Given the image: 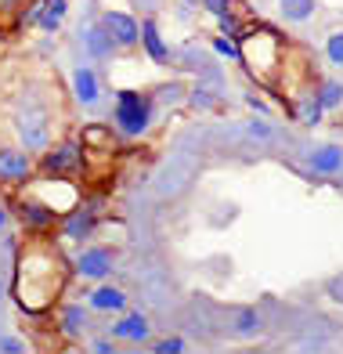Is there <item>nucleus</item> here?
I'll use <instances>...</instances> for the list:
<instances>
[{
  "instance_id": "1",
  "label": "nucleus",
  "mask_w": 343,
  "mask_h": 354,
  "mask_svg": "<svg viewBox=\"0 0 343 354\" xmlns=\"http://www.w3.org/2000/svg\"><path fill=\"white\" fill-rule=\"evenodd\" d=\"M65 286V264L51 246H29L19 261V300L29 311H44Z\"/></svg>"
},
{
  "instance_id": "2",
  "label": "nucleus",
  "mask_w": 343,
  "mask_h": 354,
  "mask_svg": "<svg viewBox=\"0 0 343 354\" xmlns=\"http://www.w3.org/2000/svg\"><path fill=\"white\" fill-rule=\"evenodd\" d=\"M116 123H120V131L130 134V138L145 134L149 123H152V102L141 98L138 91H123L120 102H116Z\"/></svg>"
},
{
  "instance_id": "3",
  "label": "nucleus",
  "mask_w": 343,
  "mask_h": 354,
  "mask_svg": "<svg viewBox=\"0 0 343 354\" xmlns=\"http://www.w3.org/2000/svg\"><path fill=\"white\" fill-rule=\"evenodd\" d=\"M102 26L109 29V37L116 40L120 47H130V44H138V37H141V26L130 19L127 11H105L102 15Z\"/></svg>"
},
{
  "instance_id": "4",
  "label": "nucleus",
  "mask_w": 343,
  "mask_h": 354,
  "mask_svg": "<svg viewBox=\"0 0 343 354\" xmlns=\"http://www.w3.org/2000/svg\"><path fill=\"white\" fill-rule=\"evenodd\" d=\"M19 131H22L29 149H44V145L51 141V138H47V116L40 109H22L19 112Z\"/></svg>"
},
{
  "instance_id": "5",
  "label": "nucleus",
  "mask_w": 343,
  "mask_h": 354,
  "mask_svg": "<svg viewBox=\"0 0 343 354\" xmlns=\"http://www.w3.org/2000/svg\"><path fill=\"white\" fill-rule=\"evenodd\" d=\"M76 167H80V145H76V141L58 145V149L47 152V159H44L47 177H62V174H69V170H76Z\"/></svg>"
},
{
  "instance_id": "6",
  "label": "nucleus",
  "mask_w": 343,
  "mask_h": 354,
  "mask_svg": "<svg viewBox=\"0 0 343 354\" xmlns=\"http://www.w3.org/2000/svg\"><path fill=\"white\" fill-rule=\"evenodd\" d=\"M76 268H80L84 279H105L112 271V253L109 250H84L80 261H76Z\"/></svg>"
},
{
  "instance_id": "7",
  "label": "nucleus",
  "mask_w": 343,
  "mask_h": 354,
  "mask_svg": "<svg viewBox=\"0 0 343 354\" xmlns=\"http://www.w3.org/2000/svg\"><path fill=\"white\" fill-rule=\"evenodd\" d=\"M311 170L329 177V174H340L343 170V149L340 145H322V149H315L311 156Z\"/></svg>"
},
{
  "instance_id": "8",
  "label": "nucleus",
  "mask_w": 343,
  "mask_h": 354,
  "mask_svg": "<svg viewBox=\"0 0 343 354\" xmlns=\"http://www.w3.org/2000/svg\"><path fill=\"white\" fill-rule=\"evenodd\" d=\"M29 177V159L15 149H0V181H26Z\"/></svg>"
},
{
  "instance_id": "9",
  "label": "nucleus",
  "mask_w": 343,
  "mask_h": 354,
  "mask_svg": "<svg viewBox=\"0 0 343 354\" xmlns=\"http://www.w3.org/2000/svg\"><path fill=\"white\" fill-rule=\"evenodd\" d=\"M112 336H120V340H138V344L149 340V318L145 315H127L112 326Z\"/></svg>"
},
{
  "instance_id": "10",
  "label": "nucleus",
  "mask_w": 343,
  "mask_h": 354,
  "mask_svg": "<svg viewBox=\"0 0 343 354\" xmlns=\"http://www.w3.org/2000/svg\"><path fill=\"white\" fill-rule=\"evenodd\" d=\"M91 308H98V311H123L127 297H123V289H116V286H98L91 293Z\"/></svg>"
},
{
  "instance_id": "11",
  "label": "nucleus",
  "mask_w": 343,
  "mask_h": 354,
  "mask_svg": "<svg viewBox=\"0 0 343 354\" xmlns=\"http://www.w3.org/2000/svg\"><path fill=\"white\" fill-rule=\"evenodd\" d=\"M141 44H145V51L152 55V62H159V66L170 58V51H167V44H163L156 22H141Z\"/></svg>"
},
{
  "instance_id": "12",
  "label": "nucleus",
  "mask_w": 343,
  "mask_h": 354,
  "mask_svg": "<svg viewBox=\"0 0 343 354\" xmlns=\"http://www.w3.org/2000/svg\"><path fill=\"white\" fill-rule=\"evenodd\" d=\"M84 44L91 47V55H94V58H109V55H112V47H116V40L109 37V29H105V26H91L87 33H84Z\"/></svg>"
},
{
  "instance_id": "13",
  "label": "nucleus",
  "mask_w": 343,
  "mask_h": 354,
  "mask_svg": "<svg viewBox=\"0 0 343 354\" xmlns=\"http://www.w3.org/2000/svg\"><path fill=\"white\" fill-rule=\"evenodd\" d=\"M73 91H76V98L84 105H94L98 102V76L91 69H76L73 73Z\"/></svg>"
},
{
  "instance_id": "14",
  "label": "nucleus",
  "mask_w": 343,
  "mask_h": 354,
  "mask_svg": "<svg viewBox=\"0 0 343 354\" xmlns=\"http://www.w3.org/2000/svg\"><path fill=\"white\" fill-rule=\"evenodd\" d=\"M318 0H279V11L286 22H307L315 15Z\"/></svg>"
},
{
  "instance_id": "15",
  "label": "nucleus",
  "mask_w": 343,
  "mask_h": 354,
  "mask_svg": "<svg viewBox=\"0 0 343 354\" xmlns=\"http://www.w3.org/2000/svg\"><path fill=\"white\" fill-rule=\"evenodd\" d=\"M62 15H65V0H40V19H37V26L51 33V29H58Z\"/></svg>"
},
{
  "instance_id": "16",
  "label": "nucleus",
  "mask_w": 343,
  "mask_h": 354,
  "mask_svg": "<svg viewBox=\"0 0 343 354\" xmlns=\"http://www.w3.org/2000/svg\"><path fill=\"white\" fill-rule=\"evenodd\" d=\"M22 221L29 224V228H47V224L55 221V210H44V206H37V203H22Z\"/></svg>"
},
{
  "instance_id": "17",
  "label": "nucleus",
  "mask_w": 343,
  "mask_h": 354,
  "mask_svg": "<svg viewBox=\"0 0 343 354\" xmlns=\"http://www.w3.org/2000/svg\"><path fill=\"white\" fill-rule=\"evenodd\" d=\"M318 105H322V109L343 105V84H336V80H325V84L318 87Z\"/></svg>"
},
{
  "instance_id": "18",
  "label": "nucleus",
  "mask_w": 343,
  "mask_h": 354,
  "mask_svg": "<svg viewBox=\"0 0 343 354\" xmlns=\"http://www.w3.org/2000/svg\"><path fill=\"white\" fill-rule=\"evenodd\" d=\"M257 329H260V315H257V311H239V315H235V333L250 336V333H257Z\"/></svg>"
},
{
  "instance_id": "19",
  "label": "nucleus",
  "mask_w": 343,
  "mask_h": 354,
  "mask_svg": "<svg viewBox=\"0 0 343 354\" xmlns=\"http://www.w3.org/2000/svg\"><path fill=\"white\" fill-rule=\"evenodd\" d=\"M325 55H329L333 66H343V33H333L325 40Z\"/></svg>"
},
{
  "instance_id": "20",
  "label": "nucleus",
  "mask_w": 343,
  "mask_h": 354,
  "mask_svg": "<svg viewBox=\"0 0 343 354\" xmlns=\"http://www.w3.org/2000/svg\"><path fill=\"white\" fill-rule=\"evenodd\" d=\"M152 351H156V354H181V351H185V340H181V336H167V340L152 344Z\"/></svg>"
},
{
  "instance_id": "21",
  "label": "nucleus",
  "mask_w": 343,
  "mask_h": 354,
  "mask_svg": "<svg viewBox=\"0 0 343 354\" xmlns=\"http://www.w3.org/2000/svg\"><path fill=\"white\" fill-rule=\"evenodd\" d=\"M84 311H80V308H69V311H65V318H62V326H65V333H80V326H84Z\"/></svg>"
},
{
  "instance_id": "22",
  "label": "nucleus",
  "mask_w": 343,
  "mask_h": 354,
  "mask_svg": "<svg viewBox=\"0 0 343 354\" xmlns=\"http://www.w3.org/2000/svg\"><path fill=\"white\" fill-rule=\"evenodd\" d=\"M214 47H217V55H224V58H242V47H239V44H232L228 37H217V40H214Z\"/></svg>"
},
{
  "instance_id": "23",
  "label": "nucleus",
  "mask_w": 343,
  "mask_h": 354,
  "mask_svg": "<svg viewBox=\"0 0 343 354\" xmlns=\"http://www.w3.org/2000/svg\"><path fill=\"white\" fill-rule=\"evenodd\" d=\"M322 112H325V109L318 105V98H315V102H304V105H300V120H304V123H318Z\"/></svg>"
},
{
  "instance_id": "24",
  "label": "nucleus",
  "mask_w": 343,
  "mask_h": 354,
  "mask_svg": "<svg viewBox=\"0 0 343 354\" xmlns=\"http://www.w3.org/2000/svg\"><path fill=\"white\" fill-rule=\"evenodd\" d=\"M22 4H26V0H0V19H15V15H19L22 11Z\"/></svg>"
},
{
  "instance_id": "25",
  "label": "nucleus",
  "mask_w": 343,
  "mask_h": 354,
  "mask_svg": "<svg viewBox=\"0 0 343 354\" xmlns=\"http://www.w3.org/2000/svg\"><path fill=\"white\" fill-rule=\"evenodd\" d=\"M203 8H206L210 15H217V19H221V15L232 11V0H203Z\"/></svg>"
},
{
  "instance_id": "26",
  "label": "nucleus",
  "mask_w": 343,
  "mask_h": 354,
  "mask_svg": "<svg viewBox=\"0 0 343 354\" xmlns=\"http://www.w3.org/2000/svg\"><path fill=\"white\" fill-rule=\"evenodd\" d=\"M91 232V217H73L69 221V235H87Z\"/></svg>"
},
{
  "instance_id": "27",
  "label": "nucleus",
  "mask_w": 343,
  "mask_h": 354,
  "mask_svg": "<svg viewBox=\"0 0 343 354\" xmlns=\"http://www.w3.org/2000/svg\"><path fill=\"white\" fill-rule=\"evenodd\" d=\"M0 351H8V354H19V351H22V344H19V340H0Z\"/></svg>"
},
{
  "instance_id": "28",
  "label": "nucleus",
  "mask_w": 343,
  "mask_h": 354,
  "mask_svg": "<svg viewBox=\"0 0 343 354\" xmlns=\"http://www.w3.org/2000/svg\"><path fill=\"white\" fill-rule=\"evenodd\" d=\"M94 351H102V354H109V351H116L109 340H94Z\"/></svg>"
},
{
  "instance_id": "29",
  "label": "nucleus",
  "mask_w": 343,
  "mask_h": 354,
  "mask_svg": "<svg viewBox=\"0 0 343 354\" xmlns=\"http://www.w3.org/2000/svg\"><path fill=\"white\" fill-rule=\"evenodd\" d=\"M4 221H8V214H4V210H0V228H4Z\"/></svg>"
},
{
  "instance_id": "30",
  "label": "nucleus",
  "mask_w": 343,
  "mask_h": 354,
  "mask_svg": "<svg viewBox=\"0 0 343 354\" xmlns=\"http://www.w3.org/2000/svg\"><path fill=\"white\" fill-rule=\"evenodd\" d=\"M188 4H199V0H188Z\"/></svg>"
}]
</instances>
